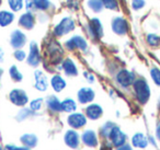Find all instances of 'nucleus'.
Here are the masks:
<instances>
[{"instance_id":"nucleus-1","label":"nucleus","mask_w":160,"mask_h":150,"mask_svg":"<svg viewBox=\"0 0 160 150\" xmlns=\"http://www.w3.org/2000/svg\"><path fill=\"white\" fill-rule=\"evenodd\" d=\"M76 28V23L71 17H64L54 27L53 29V34L57 38H62L67 34H69L70 32H72Z\"/></svg>"},{"instance_id":"nucleus-2","label":"nucleus","mask_w":160,"mask_h":150,"mask_svg":"<svg viewBox=\"0 0 160 150\" xmlns=\"http://www.w3.org/2000/svg\"><path fill=\"white\" fill-rule=\"evenodd\" d=\"M134 92L139 103L145 104L150 98V89L145 79H137L134 81Z\"/></svg>"},{"instance_id":"nucleus-3","label":"nucleus","mask_w":160,"mask_h":150,"mask_svg":"<svg viewBox=\"0 0 160 150\" xmlns=\"http://www.w3.org/2000/svg\"><path fill=\"white\" fill-rule=\"evenodd\" d=\"M87 32L91 38L100 40L103 36V27L99 18H92L87 24Z\"/></svg>"},{"instance_id":"nucleus-4","label":"nucleus","mask_w":160,"mask_h":150,"mask_svg":"<svg viewBox=\"0 0 160 150\" xmlns=\"http://www.w3.org/2000/svg\"><path fill=\"white\" fill-rule=\"evenodd\" d=\"M65 47L68 51H75V49H80V51H87L88 48V43L86 38L81 35H73L69 40L66 41L65 43Z\"/></svg>"},{"instance_id":"nucleus-5","label":"nucleus","mask_w":160,"mask_h":150,"mask_svg":"<svg viewBox=\"0 0 160 150\" xmlns=\"http://www.w3.org/2000/svg\"><path fill=\"white\" fill-rule=\"evenodd\" d=\"M111 29L116 35H125L128 31V23L123 17H115L111 21Z\"/></svg>"},{"instance_id":"nucleus-6","label":"nucleus","mask_w":160,"mask_h":150,"mask_svg":"<svg viewBox=\"0 0 160 150\" xmlns=\"http://www.w3.org/2000/svg\"><path fill=\"white\" fill-rule=\"evenodd\" d=\"M41 60L42 59H41V53L38 43L32 41L30 43V53L27 58V62L32 67H38L40 65Z\"/></svg>"},{"instance_id":"nucleus-7","label":"nucleus","mask_w":160,"mask_h":150,"mask_svg":"<svg viewBox=\"0 0 160 150\" xmlns=\"http://www.w3.org/2000/svg\"><path fill=\"white\" fill-rule=\"evenodd\" d=\"M27 35L21 30H13L10 35V45L14 49H20L27 44Z\"/></svg>"},{"instance_id":"nucleus-8","label":"nucleus","mask_w":160,"mask_h":150,"mask_svg":"<svg viewBox=\"0 0 160 150\" xmlns=\"http://www.w3.org/2000/svg\"><path fill=\"white\" fill-rule=\"evenodd\" d=\"M9 99L17 106H24L29 102L28 94L25 93V91L21 90V89H13L9 93Z\"/></svg>"},{"instance_id":"nucleus-9","label":"nucleus","mask_w":160,"mask_h":150,"mask_svg":"<svg viewBox=\"0 0 160 150\" xmlns=\"http://www.w3.org/2000/svg\"><path fill=\"white\" fill-rule=\"evenodd\" d=\"M67 123L73 129H79L87 124V116L83 115L82 113H70L67 118Z\"/></svg>"},{"instance_id":"nucleus-10","label":"nucleus","mask_w":160,"mask_h":150,"mask_svg":"<svg viewBox=\"0 0 160 150\" xmlns=\"http://www.w3.org/2000/svg\"><path fill=\"white\" fill-rule=\"evenodd\" d=\"M116 81L123 88H127L131 84L134 83L135 81V75L131 71L126 70V69H122L118 72L116 75Z\"/></svg>"},{"instance_id":"nucleus-11","label":"nucleus","mask_w":160,"mask_h":150,"mask_svg":"<svg viewBox=\"0 0 160 150\" xmlns=\"http://www.w3.org/2000/svg\"><path fill=\"white\" fill-rule=\"evenodd\" d=\"M19 25L25 30H32L35 27V16L33 12L27 11L22 13L19 18Z\"/></svg>"},{"instance_id":"nucleus-12","label":"nucleus","mask_w":160,"mask_h":150,"mask_svg":"<svg viewBox=\"0 0 160 150\" xmlns=\"http://www.w3.org/2000/svg\"><path fill=\"white\" fill-rule=\"evenodd\" d=\"M109 137H110V139H111L112 143H113L115 147H121V146L124 145L125 141H126V136H125V134L115 125L112 128Z\"/></svg>"},{"instance_id":"nucleus-13","label":"nucleus","mask_w":160,"mask_h":150,"mask_svg":"<svg viewBox=\"0 0 160 150\" xmlns=\"http://www.w3.org/2000/svg\"><path fill=\"white\" fill-rule=\"evenodd\" d=\"M94 97H96V93L89 87H85V88H81L77 93V98L79 103L81 104H87L90 102L93 101Z\"/></svg>"},{"instance_id":"nucleus-14","label":"nucleus","mask_w":160,"mask_h":150,"mask_svg":"<svg viewBox=\"0 0 160 150\" xmlns=\"http://www.w3.org/2000/svg\"><path fill=\"white\" fill-rule=\"evenodd\" d=\"M34 79H35V89L38 91H46L48 88V81H47V77L43 73V71L36 70L34 72Z\"/></svg>"},{"instance_id":"nucleus-15","label":"nucleus","mask_w":160,"mask_h":150,"mask_svg":"<svg viewBox=\"0 0 160 150\" xmlns=\"http://www.w3.org/2000/svg\"><path fill=\"white\" fill-rule=\"evenodd\" d=\"M103 114V110L99 104L92 103L86 108V116L90 119H99Z\"/></svg>"},{"instance_id":"nucleus-16","label":"nucleus","mask_w":160,"mask_h":150,"mask_svg":"<svg viewBox=\"0 0 160 150\" xmlns=\"http://www.w3.org/2000/svg\"><path fill=\"white\" fill-rule=\"evenodd\" d=\"M64 140L68 147L72 148V149H76V148H78V146H79V141H80L79 135H78L77 132H75V130H72V129L67 130L66 134H65Z\"/></svg>"},{"instance_id":"nucleus-17","label":"nucleus","mask_w":160,"mask_h":150,"mask_svg":"<svg viewBox=\"0 0 160 150\" xmlns=\"http://www.w3.org/2000/svg\"><path fill=\"white\" fill-rule=\"evenodd\" d=\"M62 67V70L65 71V73L67 76H69V77H75V76L78 75L77 66H76V64L73 62V60L71 58L68 57L66 59H64Z\"/></svg>"},{"instance_id":"nucleus-18","label":"nucleus","mask_w":160,"mask_h":150,"mask_svg":"<svg viewBox=\"0 0 160 150\" xmlns=\"http://www.w3.org/2000/svg\"><path fill=\"white\" fill-rule=\"evenodd\" d=\"M14 12L9 10H0V27L7 28L14 21Z\"/></svg>"},{"instance_id":"nucleus-19","label":"nucleus","mask_w":160,"mask_h":150,"mask_svg":"<svg viewBox=\"0 0 160 150\" xmlns=\"http://www.w3.org/2000/svg\"><path fill=\"white\" fill-rule=\"evenodd\" d=\"M81 139H82V142L88 147H96L98 145V138L93 130H85L81 136Z\"/></svg>"},{"instance_id":"nucleus-20","label":"nucleus","mask_w":160,"mask_h":150,"mask_svg":"<svg viewBox=\"0 0 160 150\" xmlns=\"http://www.w3.org/2000/svg\"><path fill=\"white\" fill-rule=\"evenodd\" d=\"M51 86L56 92H60L66 88V81L60 75H54L51 79Z\"/></svg>"},{"instance_id":"nucleus-21","label":"nucleus","mask_w":160,"mask_h":150,"mask_svg":"<svg viewBox=\"0 0 160 150\" xmlns=\"http://www.w3.org/2000/svg\"><path fill=\"white\" fill-rule=\"evenodd\" d=\"M132 143H133L134 147L137 148H145L148 145V139L145 136L144 134H140V132H137L133 136L132 138Z\"/></svg>"},{"instance_id":"nucleus-22","label":"nucleus","mask_w":160,"mask_h":150,"mask_svg":"<svg viewBox=\"0 0 160 150\" xmlns=\"http://www.w3.org/2000/svg\"><path fill=\"white\" fill-rule=\"evenodd\" d=\"M47 108L53 112H60L62 111V102L55 97V95H49L46 100Z\"/></svg>"},{"instance_id":"nucleus-23","label":"nucleus","mask_w":160,"mask_h":150,"mask_svg":"<svg viewBox=\"0 0 160 150\" xmlns=\"http://www.w3.org/2000/svg\"><path fill=\"white\" fill-rule=\"evenodd\" d=\"M87 6L92 12H94V13H100V12L104 9L102 0H88Z\"/></svg>"},{"instance_id":"nucleus-24","label":"nucleus","mask_w":160,"mask_h":150,"mask_svg":"<svg viewBox=\"0 0 160 150\" xmlns=\"http://www.w3.org/2000/svg\"><path fill=\"white\" fill-rule=\"evenodd\" d=\"M21 142L25 147H35L38 143V137L33 134H25L21 137Z\"/></svg>"},{"instance_id":"nucleus-25","label":"nucleus","mask_w":160,"mask_h":150,"mask_svg":"<svg viewBox=\"0 0 160 150\" xmlns=\"http://www.w3.org/2000/svg\"><path fill=\"white\" fill-rule=\"evenodd\" d=\"M35 11H46L52 7L51 0H33Z\"/></svg>"},{"instance_id":"nucleus-26","label":"nucleus","mask_w":160,"mask_h":150,"mask_svg":"<svg viewBox=\"0 0 160 150\" xmlns=\"http://www.w3.org/2000/svg\"><path fill=\"white\" fill-rule=\"evenodd\" d=\"M77 108V104L72 99H65L62 102V111L66 113H73Z\"/></svg>"},{"instance_id":"nucleus-27","label":"nucleus","mask_w":160,"mask_h":150,"mask_svg":"<svg viewBox=\"0 0 160 150\" xmlns=\"http://www.w3.org/2000/svg\"><path fill=\"white\" fill-rule=\"evenodd\" d=\"M10 10L13 12H19L24 8V0H7Z\"/></svg>"},{"instance_id":"nucleus-28","label":"nucleus","mask_w":160,"mask_h":150,"mask_svg":"<svg viewBox=\"0 0 160 150\" xmlns=\"http://www.w3.org/2000/svg\"><path fill=\"white\" fill-rule=\"evenodd\" d=\"M9 73H10V77H11V79L13 80V81H16V82H20L21 80L23 79L22 73L19 71V69H18V67H17V66H11V67H10Z\"/></svg>"},{"instance_id":"nucleus-29","label":"nucleus","mask_w":160,"mask_h":150,"mask_svg":"<svg viewBox=\"0 0 160 150\" xmlns=\"http://www.w3.org/2000/svg\"><path fill=\"white\" fill-rule=\"evenodd\" d=\"M147 43H148L150 46L157 47L160 45V36L157 35L155 33H149L147 35Z\"/></svg>"},{"instance_id":"nucleus-30","label":"nucleus","mask_w":160,"mask_h":150,"mask_svg":"<svg viewBox=\"0 0 160 150\" xmlns=\"http://www.w3.org/2000/svg\"><path fill=\"white\" fill-rule=\"evenodd\" d=\"M150 76L152 78L153 82H155L157 86L160 87V69L157 67H152L150 70Z\"/></svg>"},{"instance_id":"nucleus-31","label":"nucleus","mask_w":160,"mask_h":150,"mask_svg":"<svg viewBox=\"0 0 160 150\" xmlns=\"http://www.w3.org/2000/svg\"><path fill=\"white\" fill-rule=\"evenodd\" d=\"M102 2L104 8L109 10H116L118 8V0H102Z\"/></svg>"},{"instance_id":"nucleus-32","label":"nucleus","mask_w":160,"mask_h":150,"mask_svg":"<svg viewBox=\"0 0 160 150\" xmlns=\"http://www.w3.org/2000/svg\"><path fill=\"white\" fill-rule=\"evenodd\" d=\"M42 105H43V99H41V98L33 100V101H31V103H30V108H31V110L33 111V112L40 111Z\"/></svg>"},{"instance_id":"nucleus-33","label":"nucleus","mask_w":160,"mask_h":150,"mask_svg":"<svg viewBox=\"0 0 160 150\" xmlns=\"http://www.w3.org/2000/svg\"><path fill=\"white\" fill-rule=\"evenodd\" d=\"M145 5H146V1H145V0H132V2H131L132 9L135 10V11L142 10V8L145 7Z\"/></svg>"},{"instance_id":"nucleus-34","label":"nucleus","mask_w":160,"mask_h":150,"mask_svg":"<svg viewBox=\"0 0 160 150\" xmlns=\"http://www.w3.org/2000/svg\"><path fill=\"white\" fill-rule=\"evenodd\" d=\"M113 126H114V124L111 123V122H108V123H105L104 125H103V127H102V130H101L103 136L109 137V135H110V132H111Z\"/></svg>"},{"instance_id":"nucleus-35","label":"nucleus","mask_w":160,"mask_h":150,"mask_svg":"<svg viewBox=\"0 0 160 150\" xmlns=\"http://www.w3.org/2000/svg\"><path fill=\"white\" fill-rule=\"evenodd\" d=\"M13 56L14 58H16L17 60H19V62H23V60L27 58V54H25V52L23 51V49H16L13 53Z\"/></svg>"},{"instance_id":"nucleus-36","label":"nucleus","mask_w":160,"mask_h":150,"mask_svg":"<svg viewBox=\"0 0 160 150\" xmlns=\"http://www.w3.org/2000/svg\"><path fill=\"white\" fill-rule=\"evenodd\" d=\"M31 112H33V111H30V110H28V108H24V110H21L20 111V113H19V115H18V118H19V121H22V119H24V118H27L28 116H30V115L32 114Z\"/></svg>"},{"instance_id":"nucleus-37","label":"nucleus","mask_w":160,"mask_h":150,"mask_svg":"<svg viewBox=\"0 0 160 150\" xmlns=\"http://www.w3.org/2000/svg\"><path fill=\"white\" fill-rule=\"evenodd\" d=\"M24 5H25V9L30 12H33L35 11L34 9V3H33V0H24Z\"/></svg>"},{"instance_id":"nucleus-38","label":"nucleus","mask_w":160,"mask_h":150,"mask_svg":"<svg viewBox=\"0 0 160 150\" xmlns=\"http://www.w3.org/2000/svg\"><path fill=\"white\" fill-rule=\"evenodd\" d=\"M3 150H30L28 147H16V146L13 145H7L5 147V149Z\"/></svg>"},{"instance_id":"nucleus-39","label":"nucleus","mask_w":160,"mask_h":150,"mask_svg":"<svg viewBox=\"0 0 160 150\" xmlns=\"http://www.w3.org/2000/svg\"><path fill=\"white\" fill-rule=\"evenodd\" d=\"M83 76H85V79L87 80L89 83H93L94 80H96V78H94L93 75H91L90 72H87V71H85V73H83Z\"/></svg>"},{"instance_id":"nucleus-40","label":"nucleus","mask_w":160,"mask_h":150,"mask_svg":"<svg viewBox=\"0 0 160 150\" xmlns=\"http://www.w3.org/2000/svg\"><path fill=\"white\" fill-rule=\"evenodd\" d=\"M67 2H68V7L75 8V9H77L78 6H79V2H78V0H67Z\"/></svg>"},{"instance_id":"nucleus-41","label":"nucleus","mask_w":160,"mask_h":150,"mask_svg":"<svg viewBox=\"0 0 160 150\" xmlns=\"http://www.w3.org/2000/svg\"><path fill=\"white\" fill-rule=\"evenodd\" d=\"M118 150H133L132 149V147L129 145H126V143H124L123 146H121V147H118Z\"/></svg>"},{"instance_id":"nucleus-42","label":"nucleus","mask_w":160,"mask_h":150,"mask_svg":"<svg viewBox=\"0 0 160 150\" xmlns=\"http://www.w3.org/2000/svg\"><path fill=\"white\" fill-rule=\"evenodd\" d=\"M156 135H157V138L160 140V123L158 124V126H157V129H156Z\"/></svg>"},{"instance_id":"nucleus-43","label":"nucleus","mask_w":160,"mask_h":150,"mask_svg":"<svg viewBox=\"0 0 160 150\" xmlns=\"http://www.w3.org/2000/svg\"><path fill=\"white\" fill-rule=\"evenodd\" d=\"M3 56H5V53H3L2 48H0V62H3Z\"/></svg>"},{"instance_id":"nucleus-44","label":"nucleus","mask_w":160,"mask_h":150,"mask_svg":"<svg viewBox=\"0 0 160 150\" xmlns=\"http://www.w3.org/2000/svg\"><path fill=\"white\" fill-rule=\"evenodd\" d=\"M1 75H2V69L0 68V77H1Z\"/></svg>"},{"instance_id":"nucleus-45","label":"nucleus","mask_w":160,"mask_h":150,"mask_svg":"<svg viewBox=\"0 0 160 150\" xmlns=\"http://www.w3.org/2000/svg\"><path fill=\"white\" fill-rule=\"evenodd\" d=\"M0 6H1V0H0Z\"/></svg>"},{"instance_id":"nucleus-46","label":"nucleus","mask_w":160,"mask_h":150,"mask_svg":"<svg viewBox=\"0 0 160 150\" xmlns=\"http://www.w3.org/2000/svg\"><path fill=\"white\" fill-rule=\"evenodd\" d=\"M0 150H2V148H1V147H0Z\"/></svg>"}]
</instances>
